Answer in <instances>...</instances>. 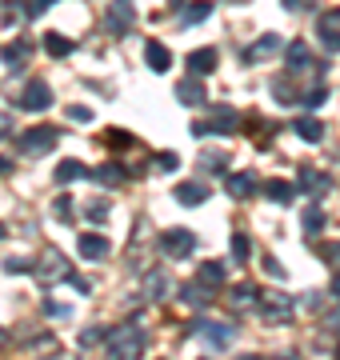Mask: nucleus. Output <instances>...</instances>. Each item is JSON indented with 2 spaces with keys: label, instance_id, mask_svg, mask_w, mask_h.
<instances>
[{
  "label": "nucleus",
  "instance_id": "nucleus-28",
  "mask_svg": "<svg viewBox=\"0 0 340 360\" xmlns=\"http://www.w3.org/2000/svg\"><path fill=\"white\" fill-rule=\"evenodd\" d=\"M89 176L96 180V184H105V188H117L120 180H124V172H120L117 165H100L96 172H89Z\"/></svg>",
  "mask_w": 340,
  "mask_h": 360
},
{
  "label": "nucleus",
  "instance_id": "nucleus-44",
  "mask_svg": "<svg viewBox=\"0 0 340 360\" xmlns=\"http://www.w3.org/2000/svg\"><path fill=\"white\" fill-rule=\"evenodd\" d=\"M0 172H13V160L8 156H0Z\"/></svg>",
  "mask_w": 340,
  "mask_h": 360
},
{
  "label": "nucleus",
  "instance_id": "nucleus-45",
  "mask_svg": "<svg viewBox=\"0 0 340 360\" xmlns=\"http://www.w3.org/2000/svg\"><path fill=\"white\" fill-rule=\"evenodd\" d=\"M328 324H332V328H340V309L332 312V316H328Z\"/></svg>",
  "mask_w": 340,
  "mask_h": 360
},
{
  "label": "nucleus",
  "instance_id": "nucleus-31",
  "mask_svg": "<svg viewBox=\"0 0 340 360\" xmlns=\"http://www.w3.org/2000/svg\"><path fill=\"white\" fill-rule=\"evenodd\" d=\"M105 144H108V148H132V132L108 129V132H105Z\"/></svg>",
  "mask_w": 340,
  "mask_h": 360
},
{
  "label": "nucleus",
  "instance_id": "nucleus-6",
  "mask_svg": "<svg viewBox=\"0 0 340 360\" xmlns=\"http://www.w3.org/2000/svg\"><path fill=\"white\" fill-rule=\"evenodd\" d=\"M276 52H280V37H276V32H264L252 49L240 52V60H244V65H261V60H268V56H276Z\"/></svg>",
  "mask_w": 340,
  "mask_h": 360
},
{
  "label": "nucleus",
  "instance_id": "nucleus-39",
  "mask_svg": "<svg viewBox=\"0 0 340 360\" xmlns=\"http://www.w3.org/2000/svg\"><path fill=\"white\" fill-rule=\"evenodd\" d=\"M44 312H48V316H60V321H65V316H72V309H68V304H53V300L44 304Z\"/></svg>",
  "mask_w": 340,
  "mask_h": 360
},
{
  "label": "nucleus",
  "instance_id": "nucleus-38",
  "mask_svg": "<svg viewBox=\"0 0 340 360\" xmlns=\"http://www.w3.org/2000/svg\"><path fill=\"white\" fill-rule=\"evenodd\" d=\"M28 269H32V264H28V260H20V257L4 260V272H13V276H20V272H28Z\"/></svg>",
  "mask_w": 340,
  "mask_h": 360
},
{
  "label": "nucleus",
  "instance_id": "nucleus-20",
  "mask_svg": "<svg viewBox=\"0 0 340 360\" xmlns=\"http://www.w3.org/2000/svg\"><path fill=\"white\" fill-rule=\"evenodd\" d=\"M181 300H184V304H192V309H204V304H209V300H212V288H209V284H184V288H181Z\"/></svg>",
  "mask_w": 340,
  "mask_h": 360
},
{
  "label": "nucleus",
  "instance_id": "nucleus-43",
  "mask_svg": "<svg viewBox=\"0 0 340 360\" xmlns=\"http://www.w3.org/2000/svg\"><path fill=\"white\" fill-rule=\"evenodd\" d=\"M304 309H320V292H308V296H304Z\"/></svg>",
  "mask_w": 340,
  "mask_h": 360
},
{
  "label": "nucleus",
  "instance_id": "nucleus-18",
  "mask_svg": "<svg viewBox=\"0 0 340 360\" xmlns=\"http://www.w3.org/2000/svg\"><path fill=\"white\" fill-rule=\"evenodd\" d=\"M285 60H288V68L296 72V68H313V52H308V44L304 40H292L285 49Z\"/></svg>",
  "mask_w": 340,
  "mask_h": 360
},
{
  "label": "nucleus",
  "instance_id": "nucleus-7",
  "mask_svg": "<svg viewBox=\"0 0 340 360\" xmlns=\"http://www.w3.org/2000/svg\"><path fill=\"white\" fill-rule=\"evenodd\" d=\"M197 333H204L212 348H228L236 340V328L233 324H216V321H197Z\"/></svg>",
  "mask_w": 340,
  "mask_h": 360
},
{
  "label": "nucleus",
  "instance_id": "nucleus-40",
  "mask_svg": "<svg viewBox=\"0 0 340 360\" xmlns=\"http://www.w3.org/2000/svg\"><path fill=\"white\" fill-rule=\"evenodd\" d=\"M264 272L268 276H285V264H276V257H264Z\"/></svg>",
  "mask_w": 340,
  "mask_h": 360
},
{
  "label": "nucleus",
  "instance_id": "nucleus-16",
  "mask_svg": "<svg viewBox=\"0 0 340 360\" xmlns=\"http://www.w3.org/2000/svg\"><path fill=\"white\" fill-rule=\"evenodd\" d=\"M209 13H212L209 0H192V4H184V8H181V25H184V28L204 25V20H209Z\"/></svg>",
  "mask_w": 340,
  "mask_h": 360
},
{
  "label": "nucleus",
  "instance_id": "nucleus-15",
  "mask_svg": "<svg viewBox=\"0 0 340 360\" xmlns=\"http://www.w3.org/2000/svg\"><path fill=\"white\" fill-rule=\"evenodd\" d=\"M0 56H4V65L8 68H20V65H28V56H32V40H13V44H4V52H0Z\"/></svg>",
  "mask_w": 340,
  "mask_h": 360
},
{
  "label": "nucleus",
  "instance_id": "nucleus-2",
  "mask_svg": "<svg viewBox=\"0 0 340 360\" xmlns=\"http://www.w3.org/2000/svg\"><path fill=\"white\" fill-rule=\"evenodd\" d=\"M56 141H60V132H56L53 124H37V129H28L25 136L16 141V148H20L25 156H44Z\"/></svg>",
  "mask_w": 340,
  "mask_h": 360
},
{
  "label": "nucleus",
  "instance_id": "nucleus-32",
  "mask_svg": "<svg viewBox=\"0 0 340 360\" xmlns=\"http://www.w3.org/2000/svg\"><path fill=\"white\" fill-rule=\"evenodd\" d=\"M108 212H112V208H108V200H89V220H92V224H105Z\"/></svg>",
  "mask_w": 340,
  "mask_h": 360
},
{
  "label": "nucleus",
  "instance_id": "nucleus-21",
  "mask_svg": "<svg viewBox=\"0 0 340 360\" xmlns=\"http://www.w3.org/2000/svg\"><path fill=\"white\" fill-rule=\"evenodd\" d=\"M292 129H296V136H301V141H308V144L325 141V124H320V120H313V116H301Z\"/></svg>",
  "mask_w": 340,
  "mask_h": 360
},
{
  "label": "nucleus",
  "instance_id": "nucleus-22",
  "mask_svg": "<svg viewBox=\"0 0 340 360\" xmlns=\"http://www.w3.org/2000/svg\"><path fill=\"white\" fill-rule=\"evenodd\" d=\"M328 184H332V180H328L325 172H316V168H301V188H304V193L320 196V193H328Z\"/></svg>",
  "mask_w": 340,
  "mask_h": 360
},
{
  "label": "nucleus",
  "instance_id": "nucleus-23",
  "mask_svg": "<svg viewBox=\"0 0 340 360\" xmlns=\"http://www.w3.org/2000/svg\"><path fill=\"white\" fill-rule=\"evenodd\" d=\"M197 281L209 284V288H221V284H224V264H221V260H204L200 272H197Z\"/></svg>",
  "mask_w": 340,
  "mask_h": 360
},
{
  "label": "nucleus",
  "instance_id": "nucleus-42",
  "mask_svg": "<svg viewBox=\"0 0 340 360\" xmlns=\"http://www.w3.org/2000/svg\"><path fill=\"white\" fill-rule=\"evenodd\" d=\"M157 165H160V168H169V172H172V168L181 165V160H176L172 153H160V156H157Z\"/></svg>",
  "mask_w": 340,
  "mask_h": 360
},
{
  "label": "nucleus",
  "instance_id": "nucleus-48",
  "mask_svg": "<svg viewBox=\"0 0 340 360\" xmlns=\"http://www.w3.org/2000/svg\"><path fill=\"white\" fill-rule=\"evenodd\" d=\"M4 129H8V116H0V132H4Z\"/></svg>",
  "mask_w": 340,
  "mask_h": 360
},
{
  "label": "nucleus",
  "instance_id": "nucleus-4",
  "mask_svg": "<svg viewBox=\"0 0 340 360\" xmlns=\"http://www.w3.org/2000/svg\"><path fill=\"white\" fill-rule=\"evenodd\" d=\"M160 248H164L169 257H176V260L192 257V252H197V232H188V229H169L164 236H160Z\"/></svg>",
  "mask_w": 340,
  "mask_h": 360
},
{
  "label": "nucleus",
  "instance_id": "nucleus-33",
  "mask_svg": "<svg viewBox=\"0 0 340 360\" xmlns=\"http://www.w3.org/2000/svg\"><path fill=\"white\" fill-rule=\"evenodd\" d=\"M316 257L328 260L332 269H340V240H336V245H316Z\"/></svg>",
  "mask_w": 340,
  "mask_h": 360
},
{
  "label": "nucleus",
  "instance_id": "nucleus-47",
  "mask_svg": "<svg viewBox=\"0 0 340 360\" xmlns=\"http://www.w3.org/2000/svg\"><path fill=\"white\" fill-rule=\"evenodd\" d=\"M285 8H301V0H285Z\"/></svg>",
  "mask_w": 340,
  "mask_h": 360
},
{
  "label": "nucleus",
  "instance_id": "nucleus-49",
  "mask_svg": "<svg viewBox=\"0 0 340 360\" xmlns=\"http://www.w3.org/2000/svg\"><path fill=\"white\" fill-rule=\"evenodd\" d=\"M240 360H261V356H240Z\"/></svg>",
  "mask_w": 340,
  "mask_h": 360
},
{
  "label": "nucleus",
  "instance_id": "nucleus-25",
  "mask_svg": "<svg viewBox=\"0 0 340 360\" xmlns=\"http://www.w3.org/2000/svg\"><path fill=\"white\" fill-rule=\"evenodd\" d=\"M261 193L268 196V200H276V205H288L296 188H292V184H285V180H264V188H261Z\"/></svg>",
  "mask_w": 340,
  "mask_h": 360
},
{
  "label": "nucleus",
  "instance_id": "nucleus-1",
  "mask_svg": "<svg viewBox=\"0 0 340 360\" xmlns=\"http://www.w3.org/2000/svg\"><path fill=\"white\" fill-rule=\"evenodd\" d=\"M108 360H140L144 348H148V336L140 328H117V333L105 336Z\"/></svg>",
  "mask_w": 340,
  "mask_h": 360
},
{
  "label": "nucleus",
  "instance_id": "nucleus-41",
  "mask_svg": "<svg viewBox=\"0 0 340 360\" xmlns=\"http://www.w3.org/2000/svg\"><path fill=\"white\" fill-rule=\"evenodd\" d=\"M325 96H328V89H316V92H308V96H304V104H308V108H316V104H325Z\"/></svg>",
  "mask_w": 340,
  "mask_h": 360
},
{
  "label": "nucleus",
  "instance_id": "nucleus-5",
  "mask_svg": "<svg viewBox=\"0 0 340 360\" xmlns=\"http://www.w3.org/2000/svg\"><path fill=\"white\" fill-rule=\"evenodd\" d=\"M48 104H53V89H48L40 77L28 80L25 92H20V108H25V112H44Z\"/></svg>",
  "mask_w": 340,
  "mask_h": 360
},
{
  "label": "nucleus",
  "instance_id": "nucleus-34",
  "mask_svg": "<svg viewBox=\"0 0 340 360\" xmlns=\"http://www.w3.org/2000/svg\"><path fill=\"white\" fill-rule=\"evenodd\" d=\"M53 217L60 220V224H68V220H72V200H68V196H56V205H53Z\"/></svg>",
  "mask_w": 340,
  "mask_h": 360
},
{
  "label": "nucleus",
  "instance_id": "nucleus-11",
  "mask_svg": "<svg viewBox=\"0 0 340 360\" xmlns=\"http://www.w3.org/2000/svg\"><path fill=\"white\" fill-rule=\"evenodd\" d=\"M176 200H181L184 208H197L209 200V184H200V180H184V184H176Z\"/></svg>",
  "mask_w": 340,
  "mask_h": 360
},
{
  "label": "nucleus",
  "instance_id": "nucleus-13",
  "mask_svg": "<svg viewBox=\"0 0 340 360\" xmlns=\"http://www.w3.org/2000/svg\"><path fill=\"white\" fill-rule=\"evenodd\" d=\"M216 65H221L216 49H197V52H188V68H192L197 77H209V72H216Z\"/></svg>",
  "mask_w": 340,
  "mask_h": 360
},
{
  "label": "nucleus",
  "instance_id": "nucleus-50",
  "mask_svg": "<svg viewBox=\"0 0 340 360\" xmlns=\"http://www.w3.org/2000/svg\"><path fill=\"white\" fill-rule=\"evenodd\" d=\"M0 240H4V224H0Z\"/></svg>",
  "mask_w": 340,
  "mask_h": 360
},
{
  "label": "nucleus",
  "instance_id": "nucleus-17",
  "mask_svg": "<svg viewBox=\"0 0 340 360\" xmlns=\"http://www.w3.org/2000/svg\"><path fill=\"white\" fill-rule=\"evenodd\" d=\"M176 101H181V104H192V108H197V104H204V84H200V77L181 80V84H176Z\"/></svg>",
  "mask_w": 340,
  "mask_h": 360
},
{
  "label": "nucleus",
  "instance_id": "nucleus-24",
  "mask_svg": "<svg viewBox=\"0 0 340 360\" xmlns=\"http://www.w3.org/2000/svg\"><path fill=\"white\" fill-rule=\"evenodd\" d=\"M89 176V168L80 165V160H60L56 165V184H72V180Z\"/></svg>",
  "mask_w": 340,
  "mask_h": 360
},
{
  "label": "nucleus",
  "instance_id": "nucleus-14",
  "mask_svg": "<svg viewBox=\"0 0 340 360\" xmlns=\"http://www.w3.org/2000/svg\"><path fill=\"white\" fill-rule=\"evenodd\" d=\"M264 309V316L268 321H292V300L288 296H264V300H256Z\"/></svg>",
  "mask_w": 340,
  "mask_h": 360
},
{
  "label": "nucleus",
  "instance_id": "nucleus-36",
  "mask_svg": "<svg viewBox=\"0 0 340 360\" xmlns=\"http://www.w3.org/2000/svg\"><path fill=\"white\" fill-rule=\"evenodd\" d=\"M68 120H77V124H89V120H92V108H84V104H72V108H68Z\"/></svg>",
  "mask_w": 340,
  "mask_h": 360
},
{
  "label": "nucleus",
  "instance_id": "nucleus-12",
  "mask_svg": "<svg viewBox=\"0 0 340 360\" xmlns=\"http://www.w3.org/2000/svg\"><path fill=\"white\" fill-rule=\"evenodd\" d=\"M240 129V116H236V108H228V104H221L216 112H212L209 120V132H221V136H228V132Z\"/></svg>",
  "mask_w": 340,
  "mask_h": 360
},
{
  "label": "nucleus",
  "instance_id": "nucleus-29",
  "mask_svg": "<svg viewBox=\"0 0 340 360\" xmlns=\"http://www.w3.org/2000/svg\"><path fill=\"white\" fill-rule=\"evenodd\" d=\"M320 229H325V208H320V205L304 208V232H313V236H316Z\"/></svg>",
  "mask_w": 340,
  "mask_h": 360
},
{
  "label": "nucleus",
  "instance_id": "nucleus-27",
  "mask_svg": "<svg viewBox=\"0 0 340 360\" xmlns=\"http://www.w3.org/2000/svg\"><path fill=\"white\" fill-rule=\"evenodd\" d=\"M233 260H236V264H249V260H252L249 232H233Z\"/></svg>",
  "mask_w": 340,
  "mask_h": 360
},
{
  "label": "nucleus",
  "instance_id": "nucleus-37",
  "mask_svg": "<svg viewBox=\"0 0 340 360\" xmlns=\"http://www.w3.org/2000/svg\"><path fill=\"white\" fill-rule=\"evenodd\" d=\"M105 328H89V333H80V348H92V345H96V340H105Z\"/></svg>",
  "mask_w": 340,
  "mask_h": 360
},
{
  "label": "nucleus",
  "instance_id": "nucleus-30",
  "mask_svg": "<svg viewBox=\"0 0 340 360\" xmlns=\"http://www.w3.org/2000/svg\"><path fill=\"white\" fill-rule=\"evenodd\" d=\"M256 296H261V288H252V284H236L233 288V304H256Z\"/></svg>",
  "mask_w": 340,
  "mask_h": 360
},
{
  "label": "nucleus",
  "instance_id": "nucleus-46",
  "mask_svg": "<svg viewBox=\"0 0 340 360\" xmlns=\"http://www.w3.org/2000/svg\"><path fill=\"white\" fill-rule=\"evenodd\" d=\"M332 296H340V272L332 276Z\"/></svg>",
  "mask_w": 340,
  "mask_h": 360
},
{
  "label": "nucleus",
  "instance_id": "nucleus-8",
  "mask_svg": "<svg viewBox=\"0 0 340 360\" xmlns=\"http://www.w3.org/2000/svg\"><path fill=\"white\" fill-rule=\"evenodd\" d=\"M316 32H320V44L328 52H340V13H320Z\"/></svg>",
  "mask_w": 340,
  "mask_h": 360
},
{
  "label": "nucleus",
  "instance_id": "nucleus-35",
  "mask_svg": "<svg viewBox=\"0 0 340 360\" xmlns=\"http://www.w3.org/2000/svg\"><path fill=\"white\" fill-rule=\"evenodd\" d=\"M53 4H60V0H32V4H28V13H25V16H32V20H37V16H44V13H48V8H53Z\"/></svg>",
  "mask_w": 340,
  "mask_h": 360
},
{
  "label": "nucleus",
  "instance_id": "nucleus-9",
  "mask_svg": "<svg viewBox=\"0 0 340 360\" xmlns=\"http://www.w3.org/2000/svg\"><path fill=\"white\" fill-rule=\"evenodd\" d=\"M264 184L256 176H252V172H233V176H228V196H236V200H249L252 193H261Z\"/></svg>",
  "mask_w": 340,
  "mask_h": 360
},
{
  "label": "nucleus",
  "instance_id": "nucleus-19",
  "mask_svg": "<svg viewBox=\"0 0 340 360\" xmlns=\"http://www.w3.org/2000/svg\"><path fill=\"white\" fill-rule=\"evenodd\" d=\"M144 60H148V68H152V72H169V68H172V52L164 49V44H157V40H152V44L144 49Z\"/></svg>",
  "mask_w": 340,
  "mask_h": 360
},
{
  "label": "nucleus",
  "instance_id": "nucleus-3",
  "mask_svg": "<svg viewBox=\"0 0 340 360\" xmlns=\"http://www.w3.org/2000/svg\"><path fill=\"white\" fill-rule=\"evenodd\" d=\"M132 25H136L132 0H112V4H108V16H105V28L112 37H124V32H132Z\"/></svg>",
  "mask_w": 340,
  "mask_h": 360
},
{
  "label": "nucleus",
  "instance_id": "nucleus-26",
  "mask_svg": "<svg viewBox=\"0 0 340 360\" xmlns=\"http://www.w3.org/2000/svg\"><path fill=\"white\" fill-rule=\"evenodd\" d=\"M72 49H77V44H72L68 37H60V32H44V52H48V56H68Z\"/></svg>",
  "mask_w": 340,
  "mask_h": 360
},
{
  "label": "nucleus",
  "instance_id": "nucleus-10",
  "mask_svg": "<svg viewBox=\"0 0 340 360\" xmlns=\"http://www.w3.org/2000/svg\"><path fill=\"white\" fill-rule=\"evenodd\" d=\"M77 248H80V257H84V260H105L112 245H108L100 232H84V236L77 240Z\"/></svg>",
  "mask_w": 340,
  "mask_h": 360
}]
</instances>
